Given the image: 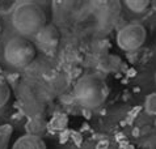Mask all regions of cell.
I'll list each match as a JSON object with an SVG mask.
<instances>
[{
  "label": "cell",
  "instance_id": "obj_1",
  "mask_svg": "<svg viewBox=\"0 0 156 149\" xmlns=\"http://www.w3.org/2000/svg\"><path fill=\"white\" fill-rule=\"evenodd\" d=\"M109 86L98 74H84L76 81L73 88L75 99L83 107L97 109L109 97Z\"/></svg>",
  "mask_w": 156,
  "mask_h": 149
},
{
  "label": "cell",
  "instance_id": "obj_8",
  "mask_svg": "<svg viewBox=\"0 0 156 149\" xmlns=\"http://www.w3.org/2000/svg\"><path fill=\"white\" fill-rule=\"evenodd\" d=\"M11 98V89L8 82L0 76V109L5 106L7 102Z\"/></svg>",
  "mask_w": 156,
  "mask_h": 149
},
{
  "label": "cell",
  "instance_id": "obj_10",
  "mask_svg": "<svg viewBox=\"0 0 156 149\" xmlns=\"http://www.w3.org/2000/svg\"><path fill=\"white\" fill-rule=\"evenodd\" d=\"M2 29H3V25H2V19H0V33H2Z\"/></svg>",
  "mask_w": 156,
  "mask_h": 149
},
{
  "label": "cell",
  "instance_id": "obj_7",
  "mask_svg": "<svg viewBox=\"0 0 156 149\" xmlns=\"http://www.w3.org/2000/svg\"><path fill=\"white\" fill-rule=\"evenodd\" d=\"M125 4H126V7L130 11L135 13H142L150 8L151 2L150 0H126Z\"/></svg>",
  "mask_w": 156,
  "mask_h": 149
},
{
  "label": "cell",
  "instance_id": "obj_9",
  "mask_svg": "<svg viewBox=\"0 0 156 149\" xmlns=\"http://www.w3.org/2000/svg\"><path fill=\"white\" fill-rule=\"evenodd\" d=\"M2 58H4V47L2 45V41H0V60H2Z\"/></svg>",
  "mask_w": 156,
  "mask_h": 149
},
{
  "label": "cell",
  "instance_id": "obj_6",
  "mask_svg": "<svg viewBox=\"0 0 156 149\" xmlns=\"http://www.w3.org/2000/svg\"><path fill=\"white\" fill-rule=\"evenodd\" d=\"M12 149H47L43 139L37 135H24L16 140Z\"/></svg>",
  "mask_w": 156,
  "mask_h": 149
},
{
  "label": "cell",
  "instance_id": "obj_5",
  "mask_svg": "<svg viewBox=\"0 0 156 149\" xmlns=\"http://www.w3.org/2000/svg\"><path fill=\"white\" fill-rule=\"evenodd\" d=\"M36 38L43 49L54 50L59 43L60 34L59 30L55 28V25H46L36 34Z\"/></svg>",
  "mask_w": 156,
  "mask_h": 149
},
{
  "label": "cell",
  "instance_id": "obj_2",
  "mask_svg": "<svg viewBox=\"0 0 156 149\" xmlns=\"http://www.w3.org/2000/svg\"><path fill=\"white\" fill-rule=\"evenodd\" d=\"M12 24L21 36H36L47 25V16L38 3L23 2L12 13Z\"/></svg>",
  "mask_w": 156,
  "mask_h": 149
},
{
  "label": "cell",
  "instance_id": "obj_3",
  "mask_svg": "<svg viewBox=\"0 0 156 149\" xmlns=\"http://www.w3.org/2000/svg\"><path fill=\"white\" fill-rule=\"evenodd\" d=\"M37 55L36 47L28 38L15 37L11 38L4 46V59L16 68H24L34 60Z\"/></svg>",
  "mask_w": 156,
  "mask_h": 149
},
{
  "label": "cell",
  "instance_id": "obj_4",
  "mask_svg": "<svg viewBox=\"0 0 156 149\" xmlns=\"http://www.w3.org/2000/svg\"><path fill=\"white\" fill-rule=\"evenodd\" d=\"M147 30L142 24H129L117 34V45L125 51H135L144 45Z\"/></svg>",
  "mask_w": 156,
  "mask_h": 149
}]
</instances>
